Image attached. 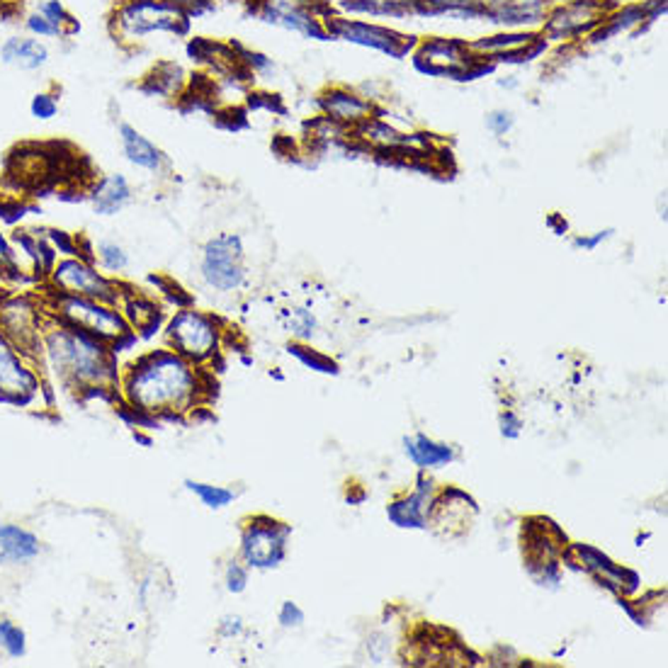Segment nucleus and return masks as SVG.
Returning a JSON list of instances; mask_svg holds the SVG:
<instances>
[{
  "label": "nucleus",
  "mask_w": 668,
  "mask_h": 668,
  "mask_svg": "<svg viewBox=\"0 0 668 668\" xmlns=\"http://www.w3.org/2000/svg\"><path fill=\"white\" fill-rule=\"evenodd\" d=\"M202 369L170 348L143 352L119 375L117 386L126 409L136 416L159 421L178 418L197 409L207 392Z\"/></svg>",
  "instance_id": "1"
},
{
  "label": "nucleus",
  "mask_w": 668,
  "mask_h": 668,
  "mask_svg": "<svg viewBox=\"0 0 668 668\" xmlns=\"http://www.w3.org/2000/svg\"><path fill=\"white\" fill-rule=\"evenodd\" d=\"M42 362L71 392L98 394L117 389L115 348L49 311L42 328Z\"/></svg>",
  "instance_id": "2"
},
{
  "label": "nucleus",
  "mask_w": 668,
  "mask_h": 668,
  "mask_svg": "<svg viewBox=\"0 0 668 668\" xmlns=\"http://www.w3.org/2000/svg\"><path fill=\"white\" fill-rule=\"evenodd\" d=\"M47 311L61 318V321L71 324V326L100 338L108 345H112L115 351L134 338V328L129 326L125 311L115 307V304H108V301L54 292V299L47 307Z\"/></svg>",
  "instance_id": "3"
},
{
  "label": "nucleus",
  "mask_w": 668,
  "mask_h": 668,
  "mask_svg": "<svg viewBox=\"0 0 668 668\" xmlns=\"http://www.w3.org/2000/svg\"><path fill=\"white\" fill-rule=\"evenodd\" d=\"M224 338V324L207 311L180 307L166 326V348L176 351L197 368L217 358Z\"/></svg>",
  "instance_id": "4"
},
{
  "label": "nucleus",
  "mask_w": 668,
  "mask_h": 668,
  "mask_svg": "<svg viewBox=\"0 0 668 668\" xmlns=\"http://www.w3.org/2000/svg\"><path fill=\"white\" fill-rule=\"evenodd\" d=\"M51 290L56 294H71V297H85V299H98L122 307L125 292L122 284L115 282L112 277L100 273L85 258H64L54 263L47 273Z\"/></svg>",
  "instance_id": "5"
},
{
  "label": "nucleus",
  "mask_w": 668,
  "mask_h": 668,
  "mask_svg": "<svg viewBox=\"0 0 668 668\" xmlns=\"http://www.w3.org/2000/svg\"><path fill=\"white\" fill-rule=\"evenodd\" d=\"M292 525L270 516H253L243 520L241 530V561L256 571H270L277 568L287 557Z\"/></svg>",
  "instance_id": "6"
},
{
  "label": "nucleus",
  "mask_w": 668,
  "mask_h": 668,
  "mask_svg": "<svg viewBox=\"0 0 668 668\" xmlns=\"http://www.w3.org/2000/svg\"><path fill=\"white\" fill-rule=\"evenodd\" d=\"M42 392L44 382L39 362H34L0 331V401L27 406L39 399Z\"/></svg>",
  "instance_id": "7"
},
{
  "label": "nucleus",
  "mask_w": 668,
  "mask_h": 668,
  "mask_svg": "<svg viewBox=\"0 0 668 668\" xmlns=\"http://www.w3.org/2000/svg\"><path fill=\"white\" fill-rule=\"evenodd\" d=\"M202 277L219 292H234L246 280L243 243L236 234L214 236L202 251Z\"/></svg>",
  "instance_id": "8"
},
{
  "label": "nucleus",
  "mask_w": 668,
  "mask_h": 668,
  "mask_svg": "<svg viewBox=\"0 0 668 668\" xmlns=\"http://www.w3.org/2000/svg\"><path fill=\"white\" fill-rule=\"evenodd\" d=\"M44 318L47 309L37 307L27 297H13L0 304V331L39 365H42Z\"/></svg>",
  "instance_id": "9"
},
{
  "label": "nucleus",
  "mask_w": 668,
  "mask_h": 668,
  "mask_svg": "<svg viewBox=\"0 0 668 668\" xmlns=\"http://www.w3.org/2000/svg\"><path fill=\"white\" fill-rule=\"evenodd\" d=\"M435 496H438V484L430 476H426V472H421L416 486L409 493L396 496L386 506V518L401 530H426L433 516Z\"/></svg>",
  "instance_id": "10"
},
{
  "label": "nucleus",
  "mask_w": 668,
  "mask_h": 668,
  "mask_svg": "<svg viewBox=\"0 0 668 668\" xmlns=\"http://www.w3.org/2000/svg\"><path fill=\"white\" fill-rule=\"evenodd\" d=\"M571 551L577 557V564H581L584 571H588L591 577L601 586H605L610 594L620 595H632L639 591V577L632 568L622 567L615 560H610L605 551H601L594 544L574 542Z\"/></svg>",
  "instance_id": "11"
},
{
  "label": "nucleus",
  "mask_w": 668,
  "mask_h": 668,
  "mask_svg": "<svg viewBox=\"0 0 668 668\" xmlns=\"http://www.w3.org/2000/svg\"><path fill=\"white\" fill-rule=\"evenodd\" d=\"M119 27L129 34L142 37L153 30H183L185 15L176 5H168L166 0H132L119 13Z\"/></svg>",
  "instance_id": "12"
},
{
  "label": "nucleus",
  "mask_w": 668,
  "mask_h": 668,
  "mask_svg": "<svg viewBox=\"0 0 668 668\" xmlns=\"http://www.w3.org/2000/svg\"><path fill=\"white\" fill-rule=\"evenodd\" d=\"M605 15V5L595 3V0H574L571 5H564L554 15L550 17V22L544 27V32L550 34L551 39H561V37H571L594 27L595 22H601V17Z\"/></svg>",
  "instance_id": "13"
},
{
  "label": "nucleus",
  "mask_w": 668,
  "mask_h": 668,
  "mask_svg": "<svg viewBox=\"0 0 668 668\" xmlns=\"http://www.w3.org/2000/svg\"><path fill=\"white\" fill-rule=\"evenodd\" d=\"M403 452L421 472L447 467V464L457 460V447H452L450 443H440L435 438H428L426 433L406 435L403 438Z\"/></svg>",
  "instance_id": "14"
},
{
  "label": "nucleus",
  "mask_w": 668,
  "mask_h": 668,
  "mask_svg": "<svg viewBox=\"0 0 668 668\" xmlns=\"http://www.w3.org/2000/svg\"><path fill=\"white\" fill-rule=\"evenodd\" d=\"M42 554V540L17 523H3L0 525V564H27Z\"/></svg>",
  "instance_id": "15"
},
{
  "label": "nucleus",
  "mask_w": 668,
  "mask_h": 668,
  "mask_svg": "<svg viewBox=\"0 0 668 668\" xmlns=\"http://www.w3.org/2000/svg\"><path fill=\"white\" fill-rule=\"evenodd\" d=\"M334 32L345 37L348 42L365 44V47L389 51V54H396V56L406 49V37L375 25H362V22H345V20H341V22L334 25Z\"/></svg>",
  "instance_id": "16"
},
{
  "label": "nucleus",
  "mask_w": 668,
  "mask_h": 668,
  "mask_svg": "<svg viewBox=\"0 0 668 668\" xmlns=\"http://www.w3.org/2000/svg\"><path fill=\"white\" fill-rule=\"evenodd\" d=\"M321 108L326 112L328 119H334L338 125H351L358 126L365 119H369L372 105L368 100H362L358 95H352L348 91H331L321 98Z\"/></svg>",
  "instance_id": "17"
},
{
  "label": "nucleus",
  "mask_w": 668,
  "mask_h": 668,
  "mask_svg": "<svg viewBox=\"0 0 668 668\" xmlns=\"http://www.w3.org/2000/svg\"><path fill=\"white\" fill-rule=\"evenodd\" d=\"M132 200V187L126 183L125 176L112 173V176L100 178L98 183L92 185L91 202L92 209L102 214V217H112L117 214L119 209L125 207L126 202Z\"/></svg>",
  "instance_id": "18"
},
{
  "label": "nucleus",
  "mask_w": 668,
  "mask_h": 668,
  "mask_svg": "<svg viewBox=\"0 0 668 668\" xmlns=\"http://www.w3.org/2000/svg\"><path fill=\"white\" fill-rule=\"evenodd\" d=\"M119 139H122L125 156L132 160L134 166L143 168V170H153V173L160 170V166H163V153L143 134H139L129 125H119Z\"/></svg>",
  "instance_id": "19"
},
{
  "label": "nucleus",
  "mask_w": 668,
  "mask_h": 668,
  "mask_svg": "<svg viewBox=\"0 0 668 668\" xmlns=\"http://www.w3.org/2000/svg\"><path fill=\"white\" fill-rule=\"evenodd\" d=\"M0 59L10 64V66L22 68V71H34V68H42L49 59V51L42 42L37 39H30V37H13L8 42L3 44L0 49Z\"/></svg>",
  "instance_id": "20"
},
{
  "label": "nucleus",
  "mask_w": 668,
  "mask_h": 668,
  "mask_svg": "<svg viewBox=\"0 0 668 668\" xmlns=\"http://www.w3.org/2000/svg\"><path fill=\"white\" fill-rule=\"evenodd\" d=\"M421 61H426L428 71L433 74H443V71H457L469 64L464 47L457 42H447V39H433L428 42L421 51Z\"/></svg>",
  "instance_id": "21"
},
{
  "label": "nucleus",
  "mask_w": 668,
  "mask_h": 668,
  "mask_svg": "<svg viewBox=\"0 0 668 668\" xmlns=\"http://www.w3.org/2000/svg\"><path fill=\"white\" fill-rule=\"evenodd\" d=\"M544 13L540 0H513V3H501L491 10V17L496 22H508V25H518V22H534L540 20Z\"/></svg>",
  "instance_id": "22"
},
{
  "label": "nucleus",
  "mask_w": 668,
  "mask_h": 668,
  "mask_svg": "<svg viewBox=\"0 0 668 668\" xmlns=\"http://www.w3.org/2000/svg\"><path fill=\"white\" fill-rule=\"evenodd\" d=\"M119 309L125 311V317L126 321H129V326L134 328V334H136V331H146V328H151L153 324H159V307H156L153 301L146 299V297H136V294H132V297L122 299V307H119Z\"/></svg>",
  "instance_id": "23"
},
{
  "label": "nucleus",
  "mask_w": 668,
  "mask_h": 668,
  "mask_svg": "<svg viewBox=\"0 0 668 668\" xmlns=\"http://www.w3.org/2000/svg\"><path fill=\"white\" fill-rule=\"evenodd\" d=\"M185 489L190 493H195V496L200 499L202 506H207L209 510H221L236 501L234 489H226V486L219 484H207V481H197V479H185Z\"/></svg>",
  "instance_id": "24"
},
{
  "label": "nucleus",
  "mask_w": 668,
  "mask_h": 668,
  "mask_svg": "<svg viewBox=\"0 0 668 668\" xmlns=\"http://www.w3.org/2000/svg\"><path fill=\"white\" fill-rule=\"evenodd\" d=\"M287 352L297 358L304 365V368L314 369V372H321V375H341V368H338V362L334 358H328L317 348H311L309 343H299L292 341L287 345Z\"/></svg>",
  "instance_id": "25"
},
{
  "label": "nucleus",
  "mask_w": 668,
  "mask_h": 668,
  "mask_svg": "<svg viewBox=\"0 0 668 668\" xmlns=\"http://www.w3.org/2000/svg\"><path fill=\"white\" fill-rule=\"evenodd\" d=\"M533 34H508V37H491V39H481V42L472 44V49L481 51V54H516V51L525 49L533 44Z\"/></svg>",
  "instance_id": "26"
},
{
  "label": "nucleus",
  "mask_w": 668,
  "mask_h": 668,
  "mask_svg": "<svg viewBox=\"0 0 668 668\" xmlns=\"http://www.w3.org/2000/svg\"><path fill=\"white\" fill-rule=\"evenodd\" d=\"M418 0H345L343 5L355 13H372V15H403Z\"/></svg>",
  "instance_id": "27"
},
{
  "label": "nucleus",
  "mask_w": 668,
  "mask_h": 668,
  "mask_svg": "<svg viewBox=\"0 0 668 668\" xmlns=\"http://www.w3.org/2000/svg\"><path fill=\"white\" fill-rule=\"evenodd\" d=\"M95 260L98 265L108 273V275H117V273H125L129 267V256L126 251L115 241H100L95 246Z\"/></svg>",
  "instance_id": "28"
},
{
  "label": "nucleus",
  "mask_w": 668,
  "mask_h": 668,
  "mask_svg": "<svg viewBox=\"0 0 668 668\" xmlns=\"http://www.w3.org/2000/svg\"><path fill=\"white\" fill-rule=\"evenodd\" d=\"M284 324L290 328V334L294 335V341L299 343H311V338L317 335L318 331V321L311 311L301 309V307H294L284 314Z\"/></svg>",
  "instance_id": "29"
},
{
  "label": "nucleus",
  "mask_w": 668,
  "mask_h": 668,
  "mask_svg": "<svg viewBox=\"0 0 668 668\" xmlns=\"http://www.w3.org/2000/svg\"><path fill=\"white\" fill-rule=\"evenodd\" d=\"M0 649L10 659H22L27 654V632L13 620H0Z\"/></svg>",
  "instance_id": "30"
},
{
  "label": "nucleus",
  "mask_w": 668,
  "mask_h": 668,
  "mask_svg": "<svg viewBox=\"0 0 668 668\" xmlns=\"http://www.w3.org/2000/svg\"><path fill=\"white\" fill-rule=\"evenodd\" d=\"M224 586L229 594H243L248 588V567L241 560H231L224 571Z\"/></svg>",
  "instance_id": "31"
},
{
  "label": "nucleus",
  "mask_w": 668,
  "mask_h": 668,
  "mask_svg": "<svg viewBox=\"0 0 668 668\" xmlns=\"http://www.w3.org/2000/svg\"><path fill=\"white\" fill-rule=\"evenodd\" d=\"M304 620H307L304 618V610L294 601H282V605L277 610V622L284 629H299L304 625Z\"/></svg>",
  "instance_id": "32"
},
{
  "label": "nucleus",
  "mask_w": 668,
  "mask_h": 668,
  "mask_svg": "<svg viewBox=\"0 0 668 668\" xmlns=\"http://www.w3.org/2000/svg\"><path fill=\"white\" fill-rule=\"evenodd\" d=\"M39 13H42V15L47 17L51 25L56 27L61 34L66 32V25H71V15L64 10V5H61L59 0H49V3H44L42 8H39Z\"/></svg>",
  "instance_id": "33"
},
{
  "label": "nucleus",
  "mask_w": 668,
  "mask_h": 668,
  "mask_svg": "<svg viewBox=\"0 0 668 668\" xmlns=\"http://www.w3.org/2000/svg\"><path fill=\"white\" fill-rule=\"evenodd\" d=\"M499 426H501L503 438H508V440H516V438L523 433V421H520L518 413H513L510 409L501 411V416H499Z\"/></svg>",
  "instance_id": "34"
},
{
  "label": "nucleus",
  "mask_w": 668,
  "mask_h": 668,
  "mask_svg": "<svg viewBox=\"0 0 668 668\" xmlns=\"http://www.w3.org/2000/svg\"><path fill=\"white\" fill-rule=\"evenodd\" d=\"M56 109H59V102H56V98L47 95V92L37 95V98L32 100V115H34V117L51 119L54 115H56Z\"/></svg>",
  "instance_id": "35"
},
{
  "label": "nucleus",
  "mask_w": 668,
  "mask_h": 668,
  "mask_svg": "<svg viewBox=\"0 0 668 668\" xmlns=\"http://www.w3.org/2000/svg\"><path fill=\"white\" fill-rule=\"evenodd\" d=\"M513 122H516V119H513V115L506 112V109H493V112L486 115V126H489L493 134H508Z\"/></svg>",
  "instance_id": "36"
},
{
  "label": "nucleus",
  "mask_w": 668,
  "mask_h": 668,
  "mask_svg": "<svg viewBox=\"0 0 668 668\" xmlns=\"http://www.w3.org/2000/svg\"><path fill=\"white\" fill-rule=\"evenodd\" d=\"M27 27H30V32L39 34V37H59V30L51 25L49 20L42 15V13H34V15L27 17Z\"/></svg>",
  "instance_id": "37"
},
{
  "label": "nucleus",
  "mask_w": 668,
  "mask_h": 668,
  "mask_svg": "<svg viewBox=\"0 0 668 668\" xmlns=\"http://www.w3.org/2000/svg\"><path fill=\"white\" fill-rule=\"evenodd\" d=\"M612 236V229H605V231H595V234L591 236H577L574 239V248H578V251H595L601 243H605Z\"/></svg>",
  "instance_id": "38"
},
{
  "label": "nucleus",
  "mask_w": 668,
  "mask_h": 668,
  "mask_svg": "<svg viewBox=\"0 0 668 668\" xmlns=\"http://www.w3.org/2000/svg\"><path fill=\"white\" fill-rule=\"evenodd\" d=\"M243 620L239 618V615H224L221 618V622H219L217 627V632L219 637H224V639H234V637H241L243 635Z\"/></svg>",
  "instance_id": "39"
},
{
  "label": "nucleus",
  "mask_w": 668,
  "mask_h": 668,
  "mask_svg": "<svg viewBox=\"0 0 668 668\" xmlns=\"http://www.w3.org/2000/svg\"><path fill=\"white\" fill-rule=\"evenodd\" d=\"M0 270L3 273H17L15 263V248L10 246V241L0 231Z\"/></svg>",
  "instance_id": "40"
},
{
  "label": "nucleus",
  "mask_w": 668,
  "mask_h": 668,
  "mask_svg": "<svg viewBox=\"0 0 668 668\" xmlns=\"http://www.w3.org/2000/svg\"><path fill=\"white\" fill-rule=\"evenodd\" d=\"M547 224H550V229H554V234H564L567 231V221L561 217H550L547 219Z\"/></svg>",
  "instance_id": "41"
}]
</instances>
